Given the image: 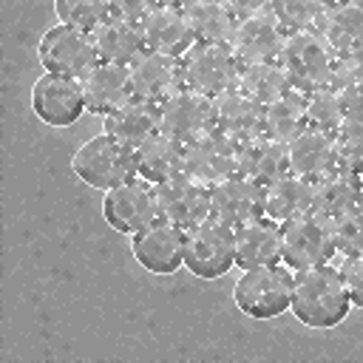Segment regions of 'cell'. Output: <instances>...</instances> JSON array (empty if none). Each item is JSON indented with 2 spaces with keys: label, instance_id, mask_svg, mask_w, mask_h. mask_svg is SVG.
Instances as JSON below:
<instances>
[{
  "label": "cell",
  "instance_id": "1",
  "mask_svg": "<svg viewBox=\"0 0 363 363\" xmlns=\"http://www.w3.org/2000/svg\"><path fill=\"white\" fill-rule=\"evenodd\" d=\"M352 298L346 292V281L340 269L329 264H318L309 269H298L292 281V315L309 329H332L346 320Z\"/></svg>",
  "mask_w": 363,
  "mask_h": 363
},
{
  "label": "cell",
  "instance_id": "2",
  "mask_svg": "<svg viewBox=\"0 0 363 363\" xmlns=\"http://www.w3.org/2000/svg\"><path fill=\"white\" fill-rule=\"evenodd\" d=\"M71 170L77 173L79 182H85L94 190H111L136 173V150L111 133L91 136L82 142L74 156H71Z\"/></svg>",
  "mask_w": 363,
  "mask_h": 363
},
{
  "label": "cell",
  "instance_id": "3",
  "mask_svg": "<svg viewBox=\"0 0 363 363\" xmlns=\"http://www.w3.org/2000/svg\"><path fill=\"white\" fill-rule=\"evenodd\" d=\"M292 281H295V275L286 264L250 267L233 284V301L247 318L269 320L289 309Z\"/></svg>",
  "mask_w": 363,
  "mask_h": 363
},
{
  "label": "cell",
  "instance_id": "4",
  "mask_svg": "<svg viewBox=\"0 0 363 363\" xmlns=\"http://www.w3.org/2000/svg\"><path fill=\"white\" fill-rule=\"evenodd\" d=\"M278 65L289 77L292 88L301 94H309L315 88L329 85L332 68H335V51L329 43L318 34V28H298L289 31L284 40V48L278 54Z\"/></svg>",
  "mask_w": 363,
  "mask_h": 363
},
{
  "label": "cell",
  "instance_id": "5",
  "mask_svg": "<svg viewBox=\"0 0 363 363\" xmlns=\"http://www.w3.org/2000/svg\"><path fill=\"white\" fill-rule=\"evenodd\" d=\"M235 264V227L207 216L184 230V267L196 278L216 281Z\"/></svg>",
  "mask_w": 363,
  "mask_h": 363
},
{
  "label": "cell",
  "instance_id": "6",
  "mask_svg": "<svg viewBox=\"0 0 363 363\" xmlns=\"http://www.w3.org/2000/svg\"><path fill=\"white\" fill-rule=\"evenodd\" d=\"M337 252L332 221L318 213H303L281 221V261L289 269H309L318 264H329Z\"/></svg>",
  "mask_w": 363,
  "mask_h": 363
},
{
  "label": "cell",
  "instance_id": "7",
  "mask_svg": "<svg viewBox=\"0 0 363 363\" xmlns=\"http://www.w3.org/2000/svg\"><path fill=\"white\" fill-rule=\"evenodd\" d=\"M37 57L45 71L77 77V79H82L99 62L94 34L68 23H57L40 37Z\"/></svg>",
  "mask_w": 363,
  "mask_h": 363
},
{
  "label": "cell",
  "instance_id": "8",
  "mask_svg": "<svg viewBox=\"0 0 363 363\" xmlns=\"http://www.w3.org/2000/svg\"><path fill=\"white\" fill-rule=\"evenodd\" d=\"M184 62V85L201 91L207 96H218L238 85L241 62L233 48L224 43H193L182 57Z\"/></svg>",
  "mask_w": 363,
  "mask_h": 363
},
{
  "label": "cell",
  "instance_id": "9",
  "mask_svg": "<svg viewBox=\"0 0 363 363\" xmlns=\"http://www.w3.org/2000/svg\"><path fill=\"white\" fill-rule=\"evenodd\" d=\"M102 216L108 221V227H113L116 233L133 235L142 227H147L153 218H159V207H156V187L147 179H128L111 190H105L102 199Z\"/></svg>",
  "mask_w": 363,
  "mask_h": 363
},
{
  "label": "cell",
  "instance_id": "10",
  "mask_svg": "<svg viewBox=\"0 0 363 363\" xmlns=\"http://www.w3.org/2000/svg\"><path fill=\"white\" fill-rule=\"evenodd\" d=\"M31 108L40 122L51 128H68L85 113L82 82L77 77L43 71L31 85Z\"/></svg>",
  "mask_w": 363,
  "mask_h": 363
},
{
  "label": "cell",
  "instance_id": "11",
  "mask_svg": "<svg viewBox=\"0 0 363 363\" xmlns=\"http://www.w3.org/2000/svg\"><path fill=\"white\" fill-rule=\"evenodd\" d=\"M130 252L147 272L173 275L184 264V230L159 216L130 235Z\"/></svg>",
  "mask_w": 363,
  "mask_h": 363
},
{
  "label": "cell",
  "instance_id": "12",
  "mask_svg": "<svg viewBox=\"0 0 363 363\" xmlns=\"http://www.w3.org/2000/svg\"><path fill=\"white\" fill-rule=\"evenodd\" d=\"M182 173L213 187V184L224 182L227 176L238 173V145L213 128L204 136L184 145Z\"/></svg>",
  "mask_w": 363,
  "mask_h": 363
},
{
  "label": "cell",
  "instance_id": "13",
  "mask_svg": "<svg viewBox=\"0 0 363 363\" xmlns=\"http://www.w3.org/2000/svg\"><path fill=\"white\" fill-rule=\"evenodd\" d=\"M286 34L289 31L284 28V23L269 9H264V11H255L250 17H238L227 45L233 48V54H235V60L241 65L275 62L281 48H284Z\"/></svg>",
  "mask_w": 363,
  "mask_h": 363
},
{
  "label": "cell",
  "instance_id": "14",
  "mask_svg": "<svg viewBox=\"0 0 363 363\" xmlns=\"http://www.w3.org/2000/svg\"><path fill=\"white\" fill-rule=\"evenodd\" d=\"M156 187V207H159V216L179 224L182 230H190L196 227L199 221H204L207 216H213V207H210V187L190 179L187 173H179V176H170Z\"/></svg>",
  "mask_w": 363,
  "mask_h": 363
},
{
  "label": "cell",
  "instance_id": "15",
  "mask_svg": "<svg viewBox=\"0 0 363 363\" xmlns=\"http://www.w3.org/2000/svg\"><path fill=\"white\" fill-rule=\"evenodd\" d=\"M213 128H216L213 96L184 85L182 91H176L173 96H167L162 102V130L167 136L179 139L182 145L204 136Z\"/></svg>",
  "mask_w": 363,
  "mask_h": 363
},
{
  "label": "cell",
  "instance_id": "16",
  "mask_svg": "<svg viewBox=\"0 0 363 363\" xmlns=\"http://www.w3.org/2000/svg\"><path fill=\"white\" fill-rule=\"evenodd\" d=\"M213 216L230 227H241L258 216H267V187L244 173H233L210 187Z\"/></svg>",
  "mask_w": 363,
  "mask_h": 363
},
{
  "label": "cell",
  "instance_id": "17",
  "mask_svg": "<svg viewBox=\"0 0 363 363\" xmlns=\"http://www.w3.org/2000/svg\"><path fill=\"white\" fill-rule=\"evenodd\" d=\"M130 82H133V96L150 99V102H164L176 91L184 88V62L182 57L162 54L153 48H145L130 65Z\"/></svg>",
  "mask_w": 363,
  "mask_h": 363
},
{
  "label": "cell",
  "instance_id": "18",
  "mask_svg": "<svg viewBox=\"0 0 363 363\" xmlns=\"http://www.w3.org/2000/svg\"><path fill=\"white\" fill-rule=\"evenodd\" d=\"M82 96H85V111L96 116L113 113L119 105H125L133 96V82H130V68L122 62H105L99 60L82 79Z\"/></svg>",
  "mask_w": 363,
  "mask_h": 363
},
{
  "label": "cell",
  "instance_id": "19",
  "mask_svg": "<svg viewBox=\"0 0 363 363\" xmlns=\"http://www.w3.org/2000/svg\"><path fill=\"white\" fill-rule=\"evenodd\" d=\"M139 26L145 34V45L153 51H162V54L184 57L190 51V45L196 43V34H193L190 20L182 6L153 3L145 11V17L139 20Z\"/></svg>",
  "mask_w": 363,
  "mask_h": 363
},
{
  "label": "cell",
  "instance_id": "20",
  "mask_svg": "<svg viewBox=\"0 0 363 363\" xmlns=\"http://www.w3.org/2000/svg\"><path fill=\"white\" fill-rule=\"evenodd\" d=\"M335 57L363 54V0H332L315 23Z\"/></svg>",
  "mask_w": 363,
  "mask_h": 363
},
{
  "label": "cell",
  "instance_id": "21",
  "mask_svg": "<svg viewBox=\"0 0 363 363\" xmlns=\"http://www.w3.org/2000/svg\"><path fill=\"white\" fill-rule=\"evenodd\" d=\"M216 108V130H221L235 145H244L264 133V105L250 99L244 91L233 88L213 96Z\"/></svg>",
  "mask_w": 363,
  "mask_h": 363
},
{
  "label": "cell",
  "instance_id": "22",
  "mask_svg": "<svg viewBox=\"0 0 363 363\" xmlns=\"http://www.w3.org/2000/svg\"><path fill=\"white\" fill-rule=\"evenodd\" d=\"M102 125H105V133H111L113 139L136 150L147 136L162 130V105L142 99V96H130L113 113L102 116Z\"/></svg>",
  "mask_w": 363,
  "mask_h": 363
},
{
  "label": "cell",
  "instance_id": "23",
  "mask_svg": "<svg viewBox=\"0 0 363 363\" xmlns=\"http://www.w3.org/2000/svg\"><path fill=\"white\" fill-rule=\"evenodd\" d=\"M281 261V224L269 216H258L235 227V267H267Z\"/></svg>",
  "mask_w": 363,
  "mask_h": 363
},
{
  "label": "cell",
  "instance_id": "24",
  "mask_svg": "<svg viewBox=\"0 0 363 363\" xmlns=\"http://www.w3.org/2000/svg\"><path fill=\"white\" fill-rule=\"evenodd\" d=\"M238 173L255 179L258 184H272L275 179L292 173L289 167V145L275 142L269 136H255L238 145Z\"/></svg>",
  "mask_w": 363,
  "mask_h": 363
},
{
  "label": "cell",
  "instance_id": "25",
  "mask_svg": "<svg viewBox=\"0 0 363 363\" xmlns=\"http://www.w3.org/2000/svg\"><path fill=\"white\" fill-rule=\"evenodd\" d=\"M91 34H94V43H96V54L105 62L130 65L147 48L139 20H125V17L108 14Z\"/></svg>",
  "mask_w": 363,
  "mask_h": 363
},
{
  "label": "cell",
  "instance_id": "26",
  "mask_svg": "<svg viewBox=\"0 0 363 363\" xmlns=\"http://www.w3.org/2000/svg\"><path fill=\"white\" fill-rule=\"evenodd\" d=\"M289 167L298 176L306 179H320L332 167H337L335 159V133L320 130V128H303L292 142H289Z\"/></svg>",
  "mask_w": 363,
  "mask_h": 363
},
{
  "label": "cell",
  "instance_id": "27",
  "mask_svg": "<svg viewBox=\"0 0 363 363\" xmlns=\"http://www.w3.org/2000/svg\"><path fill=\"white\" fill-rule=\"evenodd\" d=\"M182 156H184V145L167 136L164 130H156L136 147V173L150 184H159L182 173Z\"/></svg>",
  "mask_w": 363,
  "mask_h": 363
},
{
  "label": "cell",
  "instance_id": "28",
  "mask_svg": "<svg viewBox=\"0 0 363 363\" xmlns=\"http://www.w3.org/2000/svg\"><path fill=\"white\" fill-rule=\"evenodd\" d=\"M357 201H360V173H352V170H343V167H332L329 173L315 179L312 213H318V216L332 221L340 213L357 207Z\"/></svg>",
  "mask_w": 363,
  "mask_h": 363
},
{
  "label": "cell",
  "instance_id": "29",
  "mask_svg": "<svg viewBox=\"0 0 363 363\" xmlns=\"http://www.w3.org/2000/svg\"><path fill=\"white\" fill-rule=\"evenodd\" d=\"M315 201V182L298 173H286L267 184V216L275 218L278 224L303 213H312Z\"/></svg>",
  "mask_w": 363,
  "mask_h": 363
},
{
  "label": "cell",
  "instance_id": "30",
  "mask_svg": "<svg viewBox=\"0 0 363 363\" xmlns=\"http://www.w3.org/2000/svg\"><path fill=\"white\" fill-rule=\"evenodd\" d=\"M196 43H230L238 17L230 11L224 0H190L184 6Z\"/></svg>",
  "mask_w": 363,
  "mask_h": 363
},
{
  "label": "cell",
  "instance_id": "31",
  "mask_svg": "<svg viewBox=\"0 0 363 363\" xmlns=\"http://www.w3.org/2000/svg\"><path fill=\"white\" fill-rule=\"evenodd\" d=\"M303 128H309V122H306V94L292 88L286 96H281V99H275L272 105L264 108V136L289 145Z\"/></svg>",
  "mask_w": 363,
  "mask_h": 363
},
{
  "label": "cell",
  "instance_id": "32",
  "mask_svg": "<svg viewBox=\"0 0 363 363\" xmlns=\"http://www.w3.org/2000/svg\"><path fill=\"white\" fill-rule=\"evenodd\" d=\"M238 91H244L250 99H255L258 105H272L275 99L286 96L292 91V82L289 77L284 74V68L275 62H250V65H241V74H238Z\"/></svg>",
  "mask_w": 363,
  "mask_h": 363
},
{
  "label": "cell",
  "instance_id": "33",
  "mask_svg": "<svg viewBox=\"0 0 363 363\" xmlns=\"http://www.w3.org/2000/svg\"><path fill=\"white\" fill-rule=\"evenodd\" d=\"M329 85L340 94L346 113H363V54L335 57Z\"/></svg>",
  "mask_w": 363,
  "mask_h": 363
},
{
  "label": "cell",
  "instance_id": "34",
  "mask_svg": "<svg viewBox=\"0 0 363 363\" xmlns=\"http://www.w3.org/2000/svg\"><path fill=\"white\" fill-rule=\"evenodd\" d=\"M332 133L337 167L363 176V113H346Z\"/></svg>",
  "mask_w": 363,
  "mask_h": 363
},
{
  "label": "cell",
  "instance_id": "35",
  "mask_svg": "<svg viewBox=\"0 0 363 363\" xmlns=\"http://www.w3.org/2000/svg\"><path fill=\"white\" fill-rule=\"evenodd\" d=\"M343 116H346L343 99L332 85H323V88H315V91L306 94V122H309V128L335 130Z\"/></svg>",
  "mask_w": 363,
  "mask_h": 363
},
{
  "label": "cell",
  "instance_id": "36",
  "mask_svg": "<svg viewBox=\"0 0 363 363\" xmlns=\"http://www.w3.org/2000/svg\"><path fill=\"white\" fill-rule=\"evenodd\" d=\"M332 0H269V11L284 23L286 31L312 28Z\"/></svg>",
  "mask_w": 363,
  "mask_h": 363
},
{
  "label": "cell",
  "instance_id": "37",
  "mask_svg": "<svg viewBox=\"0 0 363 363\" xmlns=\"http://www.w3.org/2000/svg\"><path fill=\"white\" fill-rule=\"evenodd\" d=\"M54 14L60 23L94 31L111 11L108 0H54Z\"/></svg>",
  "mask_w": 363,
  "mask_h": 363
},
{
  "label": "cell",
  "instance_id": "38",
  "mask_svg": "<svg viewBox=\"0 0 363 363\" xmlns=\"http://www.w3.org/2000/svg\"><path fill=\"white\" fill-rule=\"evenodd\" d=\"M332 233H335V247L343 255H357L363 252V207H352L332 218Z\"/></svg>",
  "mask_w": 363,
  "mask_h": 363
},
{
  "label": "cell",
  "instance_id": "39",
  "mask_svg": "<svg viewBox=\"0 0 363 363\" xmlns=\"http://www.w3.org/2000/svg\"><path fill=\"white\" fill-rule=\"evenodd\" d=\"M340 275L346 281V292L352 298V306L363 309V252L346 255V261L340 267Z\"/></svg>",
  "mask_w": 363,
  "mask_h": 363
},
{
  "label": "cell",
  "instance_id": "40",
  "mask_svg": "<svg viewBox=\"0 0 363 363\" xmlns=\"http://www.w3.org/2000/svg\"><path fill=\"white\" fill-rule=\"evenodd\" d=\"M150 6H153V0H108V11L113 17H125V20H142Z\"/></svg>",
  "mask_w": 363,
  "mask_h": 363
},
{
  "label": "cell",
  "instance_id": "41",
  "mask_svg": "<svg viewBox=\"0 0 363 363\" xmlns=\"http://www.w3.org/2000/svg\"><path fill=\"white\" fill-rule=\"evenodd\" d=\"M224 3L230 6V11H233L235 17H250V14H255V11L269 9V0H224Z\"/></svg>",
  "mask_w": 363,
  "mask_h": 363
},
{
  "label": "cell",
  "instance_id": "42",
  "mask_svg": "<svg viewBox=\"0 0 363 363\" xmlns=\"http://www.w3.org/2000/svg\"><path fill=\"white\" fill-rule=\"evenodd\" d=\"M153 3H162V6H182V9H184L190 0H153Z\"/></svg>",
  "mask_w": 363,
  "mask_h": 363
},
{
  "label": "cell",
  "instance_id": "43",
  "mask_svg": "<svg viewBox=\"0 0 363 363\" xmlns=\"http://www.w3.org/2000/svg\"><path fill=\"white\" fill-rule=\"evenodd\" d=\"M360 207H363V176H360V201H357Z\"/></svg>",
  "mask_w": 363,
  "mask_h": 363
}]
</instances>
